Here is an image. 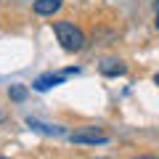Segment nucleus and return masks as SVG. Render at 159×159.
<instances>
[{
    "label": "nucleus",
    "instance_id": "1",
    "mask_svg": "<svg viewBox=\"0 0 159 159\" xmlns=\"http://www.w3.org/2000/svg\"><path fill=\"white\" fill-rule=\"evenodd\" d=\"M53 34L58 37L61 48L69 51V53H77V51L85 48V34H82L80 27H74L72 21H53Z\"/></svg>",
    "mask_w": 159,
    "mask_h": 159
},
{
    "label": "nucleus",
    "instance_id": "8",
    "mask_svg": "<svg viewBox=\"0 0 159 159\" xmlns=\"http://www.w3.org/2000/svg\"><path fill=\"white\" fill-rule=\"evenodd\" d=\"M154 13H157V19H154V24H157V29H159V0H154Z\"/></svg>",
    "mask_w": 159,
    "mask_h": 159
},
{
    "label": "nucleus",
    "instance_id": "2",
    "mask_svg": "<svg viewBox=\"0 0 159 159\" xmlns=\"http://www.w3.org/2000/svg\"><path fill=\"white\" fill-rule=\"evenodd\" d=\"M72 143H85V146H101V143H109V135L98 133L96 127H82V130H74L69 135Z\"/></svg>",
    "mask_w": 159,
    "mask_h": 159
},
{
    "label": "nucleus",
    "instance_id": "6",
    "mask_svg": "<svg viewBox=\"0 0 159 159\" xmlns=\"http://www.w3.org/2000/svg\"><path fill=\"white\" fill-rule=\"evenodd\" d=\"M27 125L32 127V130H40V133H45V135H64V130H61V127H51V125H43V122H37V119H32V117L27 119Z\"/></svg>",
    "mask_w": 159,
    "mask_h": 159
},
{
    "label": "nucleus",
    "instance_id": "5",
    "mask_svg": "<svg viewBox=\"0 0 159 159\" xmlns=\"http://www.w3.org/2000/svg\"><path fill=\"white\" fill-rule=\"evenodd\" d=\"M34 13L37 16H53V13L61 8V0H34Z\"/></svg>",
    "mask_w": 159,
    "mask_h": 159
},
{
    "label": "nucleus",
    "instance_id": "13",
    "mask_svg": "<svg viewBox=\"0 0 159 159\" xmlns=\"http://www.w3.org/2000/svg\"><path fill=\"white\" fill-rule=\"evenodd\" d=\"M101 159H106V157H101Z\"/></svg>",
    "mask_w": 159,
    "mask_h": 159
},
{
    "label": "nucleus",
    "instance_id": "3",
    "mask_svg": "<svg viewBox=\"0 0 159 159\" xmlns=\"http://www.w3.org/2000/svg\"><path fill=\"white\" fill-rule=\"evenodd\" d=\"M98 69H101V74H103V77H122V74L127 72L125 61H119V58H103Z\"/></svg>",
    "mask_w": 159,
    "mask_h": 159
},
{
    "label": "nucleus",
    "instance_id": "11",
    "mask_svg": "<svg viewBox=\"0 0 159 159\" xmlns=\"http://www.w3.org/2000/svg\"><path fill=\"white\" fill-rule=\"evenodd\" d=\"M3 119H6V114H3V111H0V122H3Z\"/></svg>",
    "mask_w": 159,
    "mask_h": 159
},
{
    "label": "nucleus",
    "instance_id": "4",
    "mask_svg": "<svg viewBox=\"0 0 159 159\" xmlns=\"http://www.w3.org/2000/svg\"><path fill=\"white\" fill-rule=\"evenodd\" d=\"M64 77H66L64 72H61V74H43V77H37V80L32 82V88H34V90H40V93H43V90H51L53 85H61Z\"/></svg>",
    "mask_w": 159,
    "mask_h": 159
},
{
    "label": "nucleus",
    "instance_id": "10",
    "mask_svg": "<svg viewBox=\"0 0 159 159\" xmlns=\"http://www.w3.org/2000/svg\"><path fill=\"white\" fill-rule=\"evenodd\" d=\"M135 159H157V157H135Z\"/></svg>",
    "mask_w": 159,
    "mask_h": 159
},
{
    "label": "nucleus",
    "instance_id": "9",
    "mask_svg": "<svg viewBox=\"0 0 159 159\" xmlns=\"http://www.w3.org/2000/svg\"><path fill=\"white\" fill-rule=\"evenodd\" d=\"M154 82H157V85H159V72H157V74H154Z\"/></svg>",
    "mask_w": 159,
    "mask_h": 159
},
{
    "label": "nucleus",
    "instance_id": "12",
    "mask_svg": "<svg viewBox=\"0 0 159 159\" xmlns=\"http://www.w3.org/2000/svg\"><path fill=\"white\" fill-rule=\"evenodd\" d=\"M0 159H8V157H0Z\"/></svg>",
    "mask_w": 159,
    "mask_h": 159
},
{
    "label": "nucleus",
    "instance_id": "7",
    "mask_svg": "<svg viewBox=\"0 0 159 159\" xmlns=\"http://www.w3.org/2000/svg\"><path fill=\"white\" fill-rule=\"evenodd\" d=\"M8 96H11V101H24L27 98V88L24 85H11L8 88Z\"/></svg>",
    "mask_w": 159,
    "mask_h": 159
}]
</instances>
